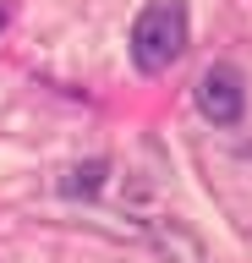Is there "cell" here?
Returning <instances> with one entry per match:
<instances>
[{"label":"cell","mask_w":252,"mask_h":263,"mask_svg":"<svg viewBox=\"0 0 252 263\" xmlns=\"http://www.w3.org/2000/svg\"><path fill=\"white\" fill-rule=\"evenodd\" d=\"M198 110L214 121V126H236L241 121V110H247V82H241V71L236 66H208L198 77Z\"/></svg>","instance_id":"obj_2"},{"label":"cell","mask_w":252,"mask_h":263,"mask_svg":"<svg viewBox=\"0 0 252 263\" xmlns=\"http://www.w3.org/2000/svg\"><path fill=\"white\" fill-rule=\"evenodd\" d=\"M0 28H6V6H0Z\"/></svg>","instance_id":"obj_4"},{"label":"cell","mask_w":252,"mask_h":263,"mask_svg":"<svg viewBox=\"0 0 252 263\" xmlns=\"http://www.w3.org/2000/svg\"><path fill=\"white\" fill-rule=\"evenodd\" d=\"M104 170H110L104 159H93V164H77V170H71V181H66V192H71V197H83V192H99Z\"/></svg>","instance_id":"obj_3"},{"label":"cell","mask_w":252,"mask_h":263,"mask_svg":"<svg viewBox=\"0 0 252 263\" xmlns=\"http://www.w3.org/2000/svg\"><path fill=\"white\" fill-rule=\"evenodd\" d=\"M186 33H192V16H186V0H148L132 22V61L137 71H165V66L181 61Z\"/></svg>","instance_id":"obj_1"}]
</instances>
